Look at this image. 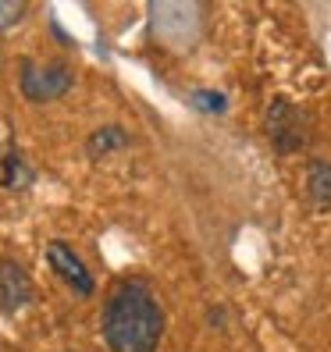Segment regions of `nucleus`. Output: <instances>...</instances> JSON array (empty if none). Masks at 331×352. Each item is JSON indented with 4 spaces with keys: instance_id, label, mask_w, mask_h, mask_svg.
<instances>
[{
    "instance_id": "f257e3e1",
    "label": "nucleus",
    "mask_w": 331,
    "mask_h": 352,
    "mask_svg": "<svg viewBox=\"0 0 331 352\" xmlns=\"http://www.w3.org/2000/svg\"><path fill=\"white\" fill-rule=\"evenodd\" d=\"M100 324L111 352H157L164 335L160 302L142 281H121L107 296Z\"/></svg>"
},
{
    "instance_id": "f03ea898",
    "label": "nucleus",
    "mask_w": 331,
    "mask_h": 352,
    "mask_svg": "<svg viewBox=\"0 0 331 352\" xmlns=\"http://www.w3.org/2000/svg\"><path fill=\"white\" fill-rule=\"evenodd\" d=\"M72 89V68L65 65H32L25 60L22 65V93L32 100V103H47V100H57Z\"/></svg>"
},
{
    "instance_id": "7ed1b4c3",
    "label": "nucleus",
    "mask_w": 331,
    "mask_h": 352,
    "mask_svg": "<svg viewBox=\"0 0 331 352\" xmlns=\"http://www.w3.org/2000/svg\"><path fill=\"white\" fill-rule=\"evenodd\" d=\"M47 263H50V271L72 288V292H78V296H93L96 281H93L89 267L78 260V253L72 250V245H65V242H50V245H47Z\"/></svg>"
},
{
    "instance_id": "20e7f679",
    "label": "nucleus",
    "mask_w": 331,
    "mask_h": 352,
    "mask_svg": "<svg viewBox=\"0 0 331 352\" xmlns=\"http://www.w3.org/2000/svg\"><path fill=\"white\" fill-rule=\"evenodd\" d=\"M267 135H271V142L288 153V150H299L306 142V121L296 107H288L285 100L271 103V111H267Z\"/></svg>"
},
{
    "instance_id": "39448f33",
    "label": "nucleus",
    "mask_w": 331,
    "mask_h": 352,
    "mask_svg": "<svg viewBox=\"0 0 331 352\" xmlns=\"http://www.w3.org/2000/svg\"><path fill=\"white\" fill-rule=\"evenodd\" d=\"M29 296H32L29 274L18 263L0 260V309H4V314H14V309H22L29 302Z\"/></svg>"
},
{
    "instance_id": "423d86ee",
    "label": "nucleus",
    "mask_w": 331,
    "mask_h": 352,
    "mask_svg": "<svg viewBox=\"0 0 331 352\" xmlns=\"http://www.w3.org/2000/svg\"><path fill=\"white\" fill-rule=\"evenodd\" d=\"M306 189H310V196H314V203L331 206V164H324V160H314V164H310V171H306Z\"/></svg>"
},
{
    "instance_id": "0eeeda50",
    "label": "nucleus",
    "mask_w": 331,
    "mask_h": 352,
    "mask_svg": "<svg viewBox=\"0 0 331 352\" xmlns=\"http://www.w3.org/2000/svg\"><path fill=\"white\" fill-rule=\"evenodd\" d=\"M114 146H125V132H121V129H103V132L93 135L89 153H107V150H114Z\"/></svg>"
},
{
    "instance_id": "6e6552de",
    "label": "nucleus",
    "mask_w": 331,
    "mask_h": 352,
    "mask_svg": "<svg viewBox=\"0 0 331 352\" xmlns=\"http://www.w3.org/2000/svg\"><path fill=\"white\" fill-rule=\"evenodd\" d=\"M22 18H25V4H18V0H0V32L14 29Z\"/></svg>"
},
{
    "instance_id": "1a4fd4ad",
    "label": "nucleus",
    "mask_w": 331,
    "mask_h": 352,
    "mask_svg": "<svg viewBox=\"0 0 331 352\" xmlns=\"http://www.w3.org/2000/svg\"><path fill=\"white\" fill-rule=\"evenodd\" d=\"M193 103H196V107H200L203 114H221V111H224V103H228V100H224L221 93H206V89H196V93H193Z\"/></svg>"
}]
</instances>
